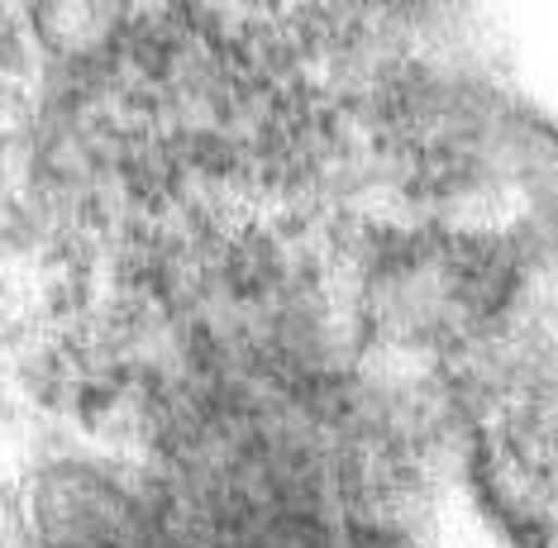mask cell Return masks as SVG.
<instances>
[{"label": "cell", "instance_id": "obj_1", "mask_svg": "<svg viewBox=\"0 0 558 548\" xmlns=\"http://www.w3.org/2000/svg\"><path fill=\"white\" fill-rule=\"evenodd\" d=\"M110 15V0H39V20L58 44H92Z\"/></svg>", "mask_w": 558, "mask_h": 548}]
</instances>
